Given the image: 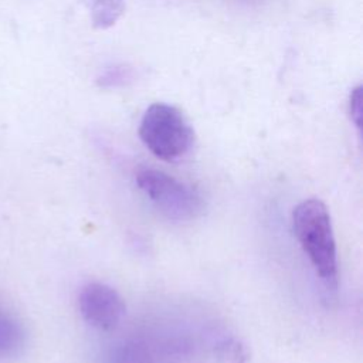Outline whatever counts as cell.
<instances>
[{
	"instance_id": "1",
	"label": "cell",
	"mask_w": 363,
	"mask_h": 363,
	"mask_svg": "<svg viewBox=\"0 0 363 363\" xmlns=\"http://www.w3.org/2000/svg\"><path fill=\"white\" fill-rule=\"evenodd\" d=\"M292 225L316 274L328 286H335L337 281V252L326 206L318 199L303 200L294 208Z\"/></svg>"
},
{
	"instance_id": "2",
	"label": "cell",
	"mask_w": 363,
	"mask_h": 363,
	"mask_svg": "<svg viewBox=\"0 0 363 363\" xmlns=\"http://www.w3.org/2000/svg\"><path fill=\"white\" fill-rule=\"evenodd\" d=\"M139 136L156 157L166 162L182 159L194 143L193 128L184 115L176 106L162 102L152 104L145 111Z\"/></svg>"
},
{
	"instance_id": "3",
	"label": "cell",
	"mask_w": 363,
	"mask_h": 363,
	"mask_svg": "<svg viewBox=\"0 0 363 363\" xmlns=\"http://www.w3.org/2000/svg\"><path fill=\"white\" fill-rule=\"evenodd\" d=\"M136 184L167 218L191 220L203 211L200 193L162 170L140 169L136 173Z\"/></svg>"
},
{
	"instance_id": "4",
	"label": "cell",
	"mask_w": 363,
	"mask_h": 363,
	"mask_svg": "<svg viewBox=\"0 0 363 363\" xmlns=\"http://www.w3.org/2000/svg\"><path fill=\"white\" fill-rule=\"evenodd\" d=\"M78 306L84 320L99 330L115 329L126 312L125 302L118 291L96 281L82 286Z\"/></svg>"
},
{
	"instance_id": "5",
	"label": "cell",
	"mask_w": 363,
	"mask_h": 363,
	"mask_svg": "<svg viewBox=\"0 0 363 363\" xmlns=\"http://www.w3.org/2000/svg\"><path fill=\"white\" fill-rule=\"evenodd\" d=\"M24 330L18 320L0 306V359L20 354L24 347Z\"/></svg>"
},
{
	"instance_id": "6",
	"label": "cell",
	"mask_w": 363,
	"mask_h": 363,
	"mask_svg": "<svg viewBox=\"0 0 363 363\" xmlns=\"http://www.w3.org/2000/svg\"><path fill=\"white\" fill-rule=\"evenodd\" d=\"M123 10V0H92V23L96 28H108L118 21Z\"/></svg>"
},
{
	"instance_id": "7",
	"label": "cell",
	"mask_w": 363,
	"mask_h": 363,
	"mask_svg": "<svg viewBox=\"0 0 363 363\" xmlns=\"http://www.w3.org/2000/svg\"><path fill=\"white\" fill-rule=\"evenodd\" d=\"M217 363H245L244 347L234 339L224 340L217 347Z\"/></svg>"
},
{
	"instance_id": "8",
	"label": "cell",
	"mask_w": 363,
	"mask_h": 363,
	"mask_svg": "<svg viewBox=\"0 0 363 363\" xmlns=\"http://www.w3.org/2000/svg\"><path fill=\"white\" fill-rule=\"evenodd\" d=\"M350 115L357 128L362 123V86L353 89L350 95Z\"/></svg>"
},
{
	"instance_id": "9",
	"label": "cell",
	"mask_w": 363,
	"mask_h": 363,
	"mask_svg": "<svg viewBox=\"0 0 363 363\" xmlns=\"http://www.w3.org/2000/svg\"><path fill=\"white\" fill-rule=\"evenodd\" d=\"M245 1H250V0H245Z\"/></svg>"
}]
</instances>
